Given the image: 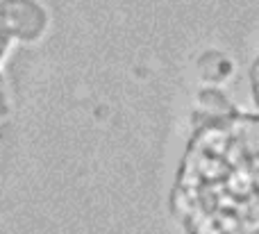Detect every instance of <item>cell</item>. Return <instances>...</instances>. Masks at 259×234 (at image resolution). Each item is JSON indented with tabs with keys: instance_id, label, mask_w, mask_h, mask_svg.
<instances>
[]
</instances>
